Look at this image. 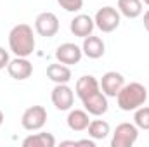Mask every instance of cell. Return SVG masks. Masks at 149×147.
Wrapping results in <instances>:
<instances>
[{"instance_id":"obj_1","label":"cell","mask_w":149,"mask_h":147,"mask_svg":"<svg viewBox=\"0 0 149 147\" xmlns=\"http://www.w3.org/2000/svg\"><path fill=\"white\" fill-rule=\"evenodd\" d=\"M37 42L30 24H16L9 33V49L16 57H30L35 52Z\"/></svg>"},{"instance_id":"obj_2","label":"cell","mask_w":149,"mask_h":147,"mask_svg":"<svg viewBox=\"0 0 149 147\" xmlns=\"http://www.w3.org/2000/svg\"><path fill=\"white\" fill-rule=\"evenodd\" d=\"M146 101H148V90L142 83H137V81L123 85V88L116 95L118 107L121 111H127V112L139 109L141 106L146 104Z\"/></svg>"},{"instance_id":"obj_3","label":"cell","mask_w":149,"mask_h":147,"mask_svg":"<svg viewBox=\"0 0 149 147\" xmlns=\"http://www.w3.org/2000/svg\"><path fill=\"white\" fill-rule=\"evenodd\" d=\"M120 21H121L120 10L114 9V7H111V5H106V7L99 9L97 14H95V17H94L95 26H97L102 33H113V31L120 26Z\"/></svg>"},{"instance_id":"obj_4","label":"cell","mask_w":149,"mask_h":147,"mask_svg":"<svg viewBox=\"0 0 149 147\" xmlns=\"http://www.w3.org/2000/svg\"><path fill=\"white\" fill-rule=\"evenodd\" d=\"M139 139V128L135 123H120L113 133L111 147H132Z\"/></svg>"},{"instance_id":"obj_5","label":"cell","mask_w":149,"mask_h":147,"mask_svg":"<svg viewBox=\"0 0 149 147\" xmlns=\"http://www.w3.org/2000/svg\"><path fill=\"white\" fill-rule=\"evenodd\" d=\"M47 121V111L43 106H31L23 112L21 116V125L28 132H37L42 130Z\"/></svg>"},{"instance_id":"obj_6","label":"cell","mask_w":149,"mask_h":147,"mask_svg":"<svg viewBox=\"0 0 149 147\" xmlns=\"http://www.w3.org/2000/svg\"><path fill=\"white\" fill-rule=\"evenodd\" d=\"M52 104L57 111H70L74 102V92L68 87V83H56L50 94Z\"/></svg>"},{"instance_id":"obj_7","label":"cell","mask_w":149,"mask_h":147,"mask_svg":"<svg viewBox=\"0 0 149 147\" xmlns=\"http://www.w3.org/2000/svg\"><path fill=\"white\" fill-rule=\"evenodd\" d=\"M35 31L40 37L52 38L59 31V19L54 12H42L35 19Z\"/></svg>"},{"instance_id":"obj_8","label":"cell","mask_w":149,"mask_h":147,"mask_svg":"<svg viewBox=\"0 0 149 147\" xmlns=\"http://www.w3.org/2000/svg\"><path fill=\"white\" fill-rule=\"evenodd\" d=\"M81 104H83L85 111L92 116H102L108 112V107H109L108 97L102 94V90H97V92L87 95L85 99H81Z\"/></svg>"},{"instance_id":"obj_9","label":"cell","mask_w":149,"mask_h":147,"mask_svg":"<svg viewBox=\"0 0 149 147\" xmlns=\"http://www.w3.org/2000/svg\"><path fill=\"white\" fill-rule=\"evenodd\" d=\"M81 57H83V50H81L78 45L70 43V42L61 43V45L57 47V50H56V59H57V62L66 64V66L78 64V62L81 61Z\"/></svg>"},{"instance_id":"obj_10","label":"cell","mask_w":149,"mask_h":147,"mask_svg":"<svg viewBox=\"0 0 149 147\" xmlns=\"http://www.w3.org/2000/svg\"><path fill=\"white\" fill-rule=\"evenodd\" d=\"M99 85H101V90L106 97H116L120 94V90L123 88V85H125V78H123L121 73L108 71L106 74H102Z\"/></svg>"},{"instance_id":"obj_11","label":"cell","mask_w":149,"mask_h":147,"mask_svg":"<svg viewBox=\"0 0 149 147\" xmlns=\"http://www.w3.org/2000/svg\"><path fill=\"white\" fill-rule=\"evenodd\" d=\"M7 73L10 78L17 80V81H23V80H28L31 73H33V64L28 61V57H16L9 62L7 66Z\"/></svg>"},{"instance_id":"obj_12","label":"cell","mask_w":149,"mask_h":147,"mask_svg":"<svg viewBox=\"0 0 149 147\" xmlns=\"http://www.w3.org/2000/svg\"><path fill=\"white\" fill-rule=\"evenodd\" d=\"M94 28H95V23H94V19H92L90 16H87V14H78V16H74L73 19H71V23H70L71 33L78 38H85V37H88V35H92Z\"/></svg>"},{"instance_id":"obj_13","label":"cell","mask_w":149,"mask_h":147,"mask_svg":"<svg viewBox=\"0 0 149 147\" xmlns=\"http://www.w3.org/2000/svg\"><path fill=\"white\" fill-rule=\"evenodd\" d=\"M81 50H83V55H87L88 59H101L106 52V45H104L102 38L88 35L83 38Z\"/></svg>"},{"instance_id":"obj_14","label":"cell","mask_w":149,"mask_h":147,"mask_svg":"<svg viewBox=\"0 0 149 147\" xmlns=\"http://www.w3.org/2000/svg\"><path fill=\"white\" fill-rule=\"evenodd\" d=\"M90 118H88V112L81 109H70V114L66 118V123L70 126V130L73 132H85L90 125Z\"/></svg>"},{"instance_id":"obj_15","label":"cell","mask_w":149,"mask_h":147,"mask_svg":"<svg viewBox=\"0 0 149 147\" xmlns=\"http://www.w3.org/2000/svg\"><path fill=\"white\" fill-rule=\"evenodd\" d=\"M97 90H101V85H99V81L95 80V76H92V74H85V76L78 78V81H76V85H74V92H76V95L80 97V101L85 99L87 95L97 92Z\"/></svg>"},{"instance_id":"obj_16","label":"cell","mask_w":149,"mask_h":147,"mask_svg":"<svg viewBox=\"0 0 149 147\" xmlns=\"http://www.w3.org/2000/svg\"><path fill=\"white\" fill-rule=\"evenodd\" d=\"M47 78L54 83H68L71 80V69L66 64L56 62L47 68Z\"/></svg>"},{"instance_id":"obj_17","label":"cell","mask_w":149,"mask_h":147,"mask_svg":"<svg viewBox=\"0 0 149 147\" xmlns=\"http://www.w3.org/2000/svg\"><path fill=\"white\" fill-rule=\"evenodd\" d=\"M118 10L128 19H135L142 14V0H118Z\"/></svg>"},{"instance_id":"obj_18","label":"cell","mask_w":149,"mask_h":147,"mask_svg":"<svg viewBox=\"0 0 149 147\" xmlns=\"http://www.w3.org/2000/svg\"><path fill=\"white\" fill-rule=\"evenodd\" d=\"M54 146H56V139H54L52 133H47V132L30 135L23 140V147H54Z\"/></svg>"},{"instance_id":"obj_19","label":"cell","mask_w":149,"mask_h":147,"mask_svg":"<svg viewBox=\"0 0 149 147\" xmlns=\"http://www.w3.org/2000/svg\"><path fill=\"white\" fill-rule=\"evenodd\" d=\"M87 132H88L90 139L102 140V139H106L109 135V123L104 121V119H92L90 125H88V128H87Z\"/></svg>"},{"instance_id":"obj_20","label":"cell","mask_w":149,"mask_h":147,"mask_svg":"<svg viewBox=\"0 0 149 147\" xmlns=\"http://www.w3.org/2000/svg\"><path fill=\"white\" fill-rule=\"evenodd\" d=\"M134 123H135V126L141 128V130H149V107L141 106L139 109H135Z\"/></svg>"},{"instance_id":"obj_21","label":"cell","mask_w":149,"mask_h":147,"mask_svg":"<svg viewBox=\"0 0 149 147\" xmlns=\"http://www.w3.org/2000/svg\"><path fill=\"white\" fill-rule=\"evenodd\" d=\"M57 3L66 12H78L83 7V0H57Z\"/></svg>"},{"instance_id":"obj_22","label":"cell","mask_w":149,"mask_h":147,"mask_svg":"<svg viewBox=\"0 0 149 147\" xmlns=\"http://www.w3.org/2000/svg\"><path fill=\"white\" fill-rule=\"evenodd\" d=\"M9 62H10L9 52H7L3 47H0V69H5V68L9 66Z\"/></svg>"},{"instance_id":"obj_23","label":"cell","mask_w":149,"mask_h":147,"mask_svg":"<svg viewBox=\"0 0 149 147\" xmlns=\"http://www.w3.org/2000/svg\"><path fill=\"white\" fill-rule=\"evenodd\" d=\"M144 28H146V31L149 33V10L144 12Z\"/></svg>"},{"instance_id":"obj_24","label":"cell","mask_w":149,"mask_h":147,"mask_svg":"<svg viewBox=\"0 0 149 147\" xmlns=\"http://www.w3.org/2000/svg\"><path fill=\"white\" fill-rule=\"evenodd\" d=\"M2 123H3V112H2V109H0V126H2Z\"/></svg>"},{"instance_id":"obj_25","label":"cell","mask_w":149,"mask_h":147,"mask_svg":"<svg viewBox=\"0 0 149 147\" xmlns=\"http://www.w3.org/2000/svg\"><path fill=\"white\" fill-rule=\"evenodd\" d=\"M142 2H144V3H146V5L149 7V0H142Z\"/></svg>"}]
</instances>
